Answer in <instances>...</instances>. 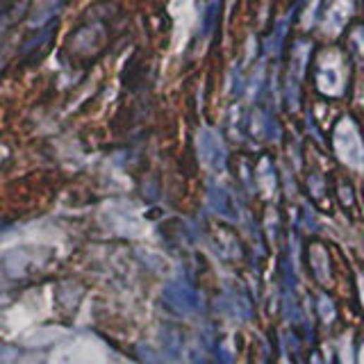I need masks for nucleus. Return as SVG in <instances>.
Here are the masks:
<instances>
[{"label":"nucleus","mask_w":364,"mask_h":364,"mask_svg":"<svg viewBox=\"0 0 364 364\" xmlns=\"http://www.w3.org/2000/svg\"><path fill=\"white\" fill-rule=\"evenodd\" d=\"M166 305L176 312H194L198 310V294L191 285L185 282H171L164 291Z\"/></svg>","instance_id":"f257e3e1"},{"label":"nucleus","mask_w":364,"mask_h":364,"mask_svg":"<svg viewBox=\"0 0 364 364\" xmlns=\"http://www.w3.org/2000/svg\"><path fill=\"white\" fill-rule=\"evenodd\" d=\"M200 148H203V157L214 169H224L226 166V150H224V144H221V139L217 135H212L210 130H205L203 137H200Z\"/></svg>","instance_id":"f03ea898"},{"label":"nucleus","mask_w":364,"mask_h":364,"mask_svg":"<svg viewBox=\"0 0 364 364\" xmlns=\"http://www.w3.org/2000/svg\"><path fill=\"white\" fill-rule=\"evenodd\" d=\"M210 200H212V207H214L219 214H226V217H232V210H230V198L224 189H212L210 194Z\"/></svg>","instance_id":"7ed1b4c3"},{"label":"nucleus","mask_w":364,"mask_h":364,"mask_svg":"<svg viewBox=\"0 0 364 364\" xmlns=\"http://www.w3.org/2000/svg\"><path fill=\"white\" fill-rule=\"evenodd\" d=\"M219 12H221V3L219 0H212L210 7H207V12H205V35H210L212 30H214L217 21H219Z\"/></svg>","instance_id":"20e7f679"}]
</instances>
